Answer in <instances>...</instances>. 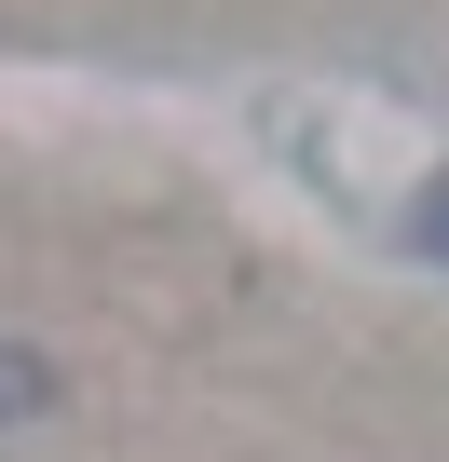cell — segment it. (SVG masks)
I'll list each match as a JSON object with an SVG mask.
<instances>
[{"mask_svg": "<svg viewBox=\"0 0 449 462\" xmlns=\"http://www.w3.org/2000/svg\"><path fill=\"white\" fill-rule=\"evenodd\" d=\"M408 245H422V259H449V177H435V190L408 204Z\"/></svg>", "mask_w": 449, "mask_h": 462, "instance_id": "cell-2", "label": "cell"}, {"mask_svg": "<svg viewBox=\"0 0 449 462\" xmlns=\"http://www.w3.org/2000/svg\"><path fill=\"white\" fill-rule=\"evenodd\" d=\"M55 408H69V367L28 354V340H0V435H28V421H55Z\"/></svg>", "mask_w": 449, "mask_h": 462, "instance_id": "cell-1", "label": "cell"}]
</instances>
